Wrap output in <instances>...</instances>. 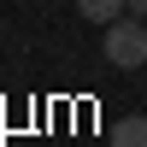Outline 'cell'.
<instances>
[{"label":"cell","instance_id":"cell-2","mask_svg":"<svg viewBox=\"0 0 147 147\" xmlns=\"http://www.w3.org/2000/svg\"><path fill=\"white\" fill-rule=\"evenodd\" d=\"M77 18H88V24H118V18H124V0H77Z\"/></svg>","mask_w":147,"mask_h":147},{"label":"cell","instance_id":"cell-1","mask_svg":"<svg viewBox=\"0 0 147 147\" xmlns=\"http://www.w3.org/2000/svg\"><path fill=\"white\" fill-rule=\"evenodd\" d=\"M106 65H118V71H141L147 65V24L141 18L106 24Z\"/></svg>","mask_w":147,"mask_h":147},{"label":"cell","instance_id":"cell-4","mask_svg":"<svg viewBox=\"0 0 147 147\" xmlns=\"http://www.w3.org/2000/svg\"><path fill=\"white\" fill-rule=\"evenodd\" d=\"M129 12H136V18H147V0H129Z\"/></svg>","mask_w":147,"mask_h":147},{"label":"cell","instance_id":"cell-3","mask_svg":"<svg viewBox=\"0 0 147 147\" xmlns=\"http://www.w3.org/2000/svg\"><path fill=\"white\" fill-rule=\"evenodd\" d=\"M112 147H147V118H124L112 129Z\"/></svg>","mask_w":147,"mask_h":147}]
</instances>
